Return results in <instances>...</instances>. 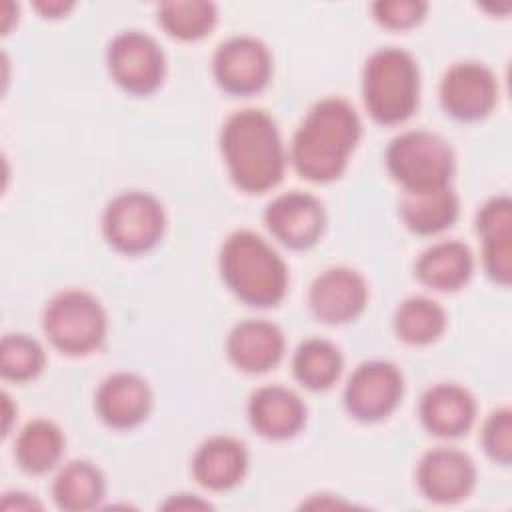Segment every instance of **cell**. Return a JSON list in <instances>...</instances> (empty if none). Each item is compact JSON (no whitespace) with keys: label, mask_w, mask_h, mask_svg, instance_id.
Instances as JSON below:
<instances>
[{"label":"cell","mask_w":512,"mask_h":512,"mask_svg":"<svg viewBox=\"0 0 512 512\" xmlns=\"http://www.w3.org/2000/svg\"><path fill=\"white\" fill-rule=\"evenodd\" d=\"M360 138L362 122L354 106L342 98H324L308 110L292 136V166L308 182H332L346 170Z\"/></svg>","instance_id":"cell-1"},{"label":"cell","mask_w":512,"mask_h":512,"mask_svg":"<svg viewBox=\"0 0 512 512\" xmlns=\"http://www.w3.org/2000/svg\"><path fill=\"white\" fill-rule=\"evenodd\" d=\"M220 154L230 180L246 194H262L280 184L286 148L270 114L244 108L228 116L220 130Z\"/></svg>","instance_id":"cell-2"},{"label":"cell","mask_w":512,"mask_h":512,"mask_svg":"<svg viewBox=\"0 0 512 512\" xmlns=\"http://www.w3.org/2000/svg\"><path fill=\"white\" fill-rule=\"evenodd\" d=\"M218 270L226 288L248 306L270 308L286 296V262L252 230H236L224 240Z\"/></svg>","instance_id":"cell-3"},{"label":"cell","mask_w":512,"mask_h":512,"mask_svg":"<svg viewBox=\"0 0 512 512\" xmlns=\"http://www.w3.org/2000/svg\"><path fill=\"white\" fill-rule=\"evenodd\" d=\"M362 100L378 124L408 120L420 100V72L412 54L394 46L372 52L362 70Z\"/></svg>","instance_id":"cell-4"},{"label":"cell","mask_w":512,"mask_h":512,"mask_svg":"<svg viewBox=\"0 0 512 512\" xmlns=\"http://www.w3.org/2000/svg\"><path fill=\"white\" fill-rule=\"evenodd\" d=\"M386 168L402 192H424L446 188L452 182L454 150L440 134L430 130H408L390 140Z\"/></svg>","instance_id":"cell-5"},{"label":"cell","mask_w":512,"mask_h":512,"mask_svg":"<svg viewBox=\"0 0 512 512\" xmlns=\"http://www.w3.org/2000/svg\"><path fill=\"white\" fill-rule=\"evenodd\" d=\"M42 330L58 352L86 356L102 346L108 332V316L94 294L64 290L46 304Z\"/></svg>","instance_id":"cell-6"},{"label":"cell","mask_w":512,"mask_h":512,"mask_svg":"<svg viewBox=\"0 0 512 512\" xmlns=\"http://www.w3.org/2000/svg\"><path fill=\"white\" fill-rule=\"evenodd\" d=\"M166 212L162 202L140 190L114 196L102 214L106 242L122 254L136 256L152 250L164 236Z\"/></svg>","instance_id":"cell-7"},{"label":"cell","mask_w":512,"mask_h":512,"mask_svg":"<svg viewBox=\"0 0 512 512\" xmlns=\"http://www.w3.org/2000/svg\"><path fill=\"white\" fill-rule=\"evenodd\" d=\"M110 78L132 96L154 94L166 76V56L146 32L124 30L106 48Z\"/></svg>","instance_id":"cell-8"},{"label":"cell","mask_w":512,"mask_h":512,"mask_svg":"<svg viewBox=\"0 0 512 512\" xmlns=\"http://www.w3.org/2000/svg\"><path fill=\"white\" fill-rule=\"evenodd\" d=\"M404 394V378L396 364L388 360L362 362L344 386L346 412L364 424L388 418Z\"/></svg>","instance_id":"cell-9"},{"label":"cell","mask_w":512,"mask_h":512,"mask_svg":"<svg viewBox=\"0 0 512 512\" xmlns=\"http://www.w3.org/2000/svg\"><path fill=\"white\" fill-rule=\"evenodd\" d=\"M212 74L220 90L230 96L258 94L272 78V54L254 36H232L216 48Z\"/></svg>","instance_id":"cell-10"},{"label":"cell","mask_w":512,"mask_h":512,"mask_svg":"<svg viewBox=\"0 0 512 512\" xmlns=\"http://www.w3.org/2000/svg\"><path fill=\"white\" fill-rule=\"evenodd\" d=\"M438 94L448 116L460 122H478L496 108L498 82L486 64L466 60L444 72Z\"/></svg>","instance_id":"cell-11"},{"label":"cell","mask_w":512,"mask_h":512,"mask_svg":"<svg viewBox=\"0 0 512 512\" xmlns=\"http://www.w3.org/2000/svg\"><path fill=\"white\" fill-rule=\"evenodd\" d=\"M264 222L270 234L290 250L312 248L324 234V204L300 190L276 196L264 210Z\"/></svg>","instance_id":"cell-12"},{"label":"cell","mask_w":512,"mask_h":512,"mask_svg":"<svg viewBox=\"0 0 512 512\" xmlns=\"http://www.w3.org/2000/svg\"><path fill=\"white\" fill-rule=\"evenodd\" d=\"M416 484L426 500L456 504L472 494L476 486V464L458 448L438 446L420 458Z\"/></svg>","instance_id":"cell-13"},{"label":"cell","mask_w":512,"mask_h":512,"mask_svg":"<svg viewBox=\"0 0 512 512\" xmlns=\"http://www.w3.org/2000/svg\"><path fill=\"white\" fill-rule=\"evenodd\" d=\"M368 304V284L358 270L332 266L318 274L308 290V306L324 324H346Z\"/></svg>","instance_id":"cell-14"},{"label":"cell","mask_w":512,"mask_h":512,"mask_svg":"<svg viewBox=\"0 0 512 512\" xmlns=\"http://www.w3.org/2000/svg\"><path fill=\"white\" fill-rule=\"evenodd\" d=\"M154 404L150 384L134 372H114L106 376L94 396L98 418L116 430L142 424Z\"/></svg>","instance_id":"cell-15"},{"label":"cell","mask_w":512,"mask_h":512,"mask_svg":"<svg viewBox=\"0 0 512 512\" xmlns=\"http://www.w3.org/2000/svg\"><path fill=\"white\" fill-rule=\"evenodd\" d=\"M282 330L268 320H242L226 338L228 360L246 374H264L284 358Z\"/></svg>","instance_id":"cell-16"},{"label":"cell","mask_w":512,"mask_h":512,"mask_svg":"<svg viewBox=\"0 0 512 512\" xmlns=\"http://www.w3.org/2000/svg\"><path fill=\"white\" fill-rule=\"evenodd\" d=\"M418 416L432 436L460 438L476 420V400L468 388L454 382H442L422 394Z\"/></svg>","instance_id":"cell-17"},{"label":"cell","mask_w":512,"mask_h":512,"mask_svg":"<svg viewBox=\"0 0 512 512\" xmlns=\"http://www.w3.org/2000/svg\"><path fill=\"white\" fill-rule=\"evenodd\" d=\"M250 426L268 440H288L306 424L302 398L286 386H262L248 400Z\"/></svg>","instance_id":"cell-18"},{"label":"cell","mask_w":512,"mask_h":512,"mask_svg":"<svg viewBox=\"0 0 512 512\" xmlns=\"http://www.w3.org/2000/svg\"><path fill=\"white\" fill-rule=\"evenodd\" d=\"M476 232L482 240V262L486 274L500 286L512 280V202L494 196L476 214Z\"/></svg>","instance_id":"cell-19"},{"label":"cell","mask_w":512,"mask_h":512,"mask_svg":"<svg viewBox=\"0 0 512 512\" xmlns=\"http://www.w3.org/2000/svg\"><path fill=\"white\" fill-rule=\"evenodd\" d=\"M248 472L246 444L234 436H212L192 456L194 480L212 492L238 486Z\"/></svg>","instance_id":"cell-20"},{"label":"cell","mask_w":512,"mask_h":512,"mask_svg":"<svg viewBox=\"0 0 512 512\" xmlns=\"http://www.w3.org/2000/svg\"><path fill=\"white\" fill-rule=\"evenodd\" d=\"M420 284L436 292H456L474 274V256L464 242L442 240L428 246L414 264Z\"/></svg>","instance_id":"cell-21"},{"label":"cell","mask_w":512,"mask_h":512,"mask_svg":"<svg viewBox=\"0 0 512 512\" xmlns=\"http://www.w3.org/2000/svg\"><path fill=\"white\" fill-rule=\"evenodd\" d=\"M398 210L410 232L418 236H434L448 230L458 220L460 200L452 186L424 192H402Z\"/></svg>","instance_id":"cell-22"},{"label":"cell","mask_w":512,"mask_h":512,"mask_svg":"<svg viewBox=\"0 0 512 512\" xmlns=\"http://www.w3.org/2000/svg\"><path fill=\"white\" fill-rule=\"evenodd\" d=\"M106 496V478L88 460L64 464L52 482V498L60 510L84 512L96 508Z\"/></svg>","instance_id":"cell-23"},{"label":"cell","mask_w":512,"mask_h":512,"mask_svg":"<svg viewBox=\"0 0 512 512\" xmlns=\"http://www.w3.org/2000/svg\"><path fill=\"white\" fill-rule=\"evenodd\" d=\"M64 444V434L54 422L36 418L20 430L14 444V456L24 472L40 476L60 464Z\"/></svg>","instance_id":"cell-24"},{"label":"cell","mask_w":512,"mask_h":512,"mask_svg":"<svg viewBox=\"0 0 512 512\" xmlns=\"http://www.w3.org/2000/svg\"><path fill=\"white\" fill-rule=\"evenodd\" d=\"M344 358L340 348L324 338L304 340L292 356V374L308 390H328L342 374Z\"/></svg>","instance_id":"cell-25"},{"label":"cell","mask_w":512,"mask_h":512,"mask_svg":"<svg viewBox=\"0 0 512 512\" xmlns=\"http://www.w3.org/2000/svg\"><path fill=\"white\" fill-rule=\"evenodd\" d=\"M444 308L428 296H410L394 312V332L410 346H428L446 330Z\"/></svg>","instance_id":"cell-26"},{"label":"cell","mask_w":512,"mask_h":512,"mask_svg":"<svg viewBox=\"0 0 512 512\" xmlns=\"http://www.w3.org/2000/svg\"><path fill=\"white\" fill-rule=\"evenodd\" d=\"M216 20V4L206 0H168L158 6V24L168 36L182 42L202 40L214 30Z\"/></svg>","instance_id":"cell-27"},{"label":"cell","mask_w":512,"mask_h":512,"mask_svg":"<svg viewBox=\"0 0 512 512\" xmlns=\"http://www.w3.org/2000/svg\"><path fill=\"white\" fill-rule=\"evenodd\" d=\"M46 364L44 348L28 334H6L0 342V372L6 380H34Z\"/></svg>","instance_id":"cell-28"},{"label":"cell","mask_w":512,"mask_h":512,"mask_svg":"<svg viewBox=\"0 0 512 512\" xmlns=\"http://www.w3.org/2000/svg\"><path fill=\"white\" fill-rule=\"evenodd\" d=\"M482 448L490 460L502 466L512 462V410L496 408L482 424Z\"/></svg>","instance_id":"cell-29"},{"label":"cell","mask_w":512,"mask_h":512,"mask_svg":"<svg viewBox=\"0 0 512 512\" xmlns=\"http://www.w3.org/2000/svg\"><path fill=\"white\" fill-rule=\"evenodd\" d=\"M428 12L422 0H380L372 4V18L388 30H408L418 26Z\"/></svg>","instance_id":"cell-30"},{"label":"cell","mask_w":512,"mask_h":512,"mask_svg":"<svg viewBox=\"0 0 512 512\" xmlns=\"http://www.w3.org/2000/svg\"><path fill=\"white\" fill-rule=\"evenodd\" d=\"M4 510H40L42 504L36 502L30 494H24V492H8L4 494L2 498V504H0Z\"/></svg>","instance_id":"cell-31"},{"label":"cell","mask_w":512,"mask_h":512,"mask_svg":"<svg viewBox=\"0 0 512 512\" xmlns=\"http://www.w3.org/2000/svg\"><path fill=\"white\" fill-rule=\"evenodd\" d=\"M72 2L64 0H38L34 2V8L44 16V18H62L72 10Z\"/></svg>","instance_id":"cell-32"},{"label":"cell","mask_w":512,"mask_h":512,"mask_svg":"<svg viewBox=\"0 0 512 512\" xmlns=\"http://www.w3.org/2000/svg\"><path fill=\"white\" fill-rule=\"evenodd\" d=\"M164 508H176V510L178 508H210V504L200 500V498H196V496L190 498V494H178V496H172L164 504Z\"/></svg>","instance_id":"cell-33"}]
</instances>
